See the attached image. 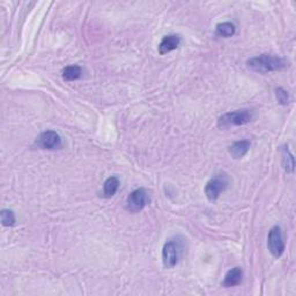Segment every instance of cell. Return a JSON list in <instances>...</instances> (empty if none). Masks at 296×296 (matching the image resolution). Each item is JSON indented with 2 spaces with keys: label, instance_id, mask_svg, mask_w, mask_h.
Listing matches in <instances>:
<instances>
[{
  "label": "cell",
  "instance_id": "2",
  "mask_svg": "<svg viewBox=\"0 0 296 296\" xmlns=\"http://www.w3.org/2000/svg\"><path fill=\"white\" fill-rule=\"evenodd\" d=\"M253 120V111L250 109H240V110L224 113L218 120V127L221 130L230 129L234 126H242L249 124Z\"/></svg>",
  "mask_w": 296,
  "mask_h": 296
},
{
  "label": "cell",
  "instance_id": "3",
  "mask_svg": "<svg viewBox=\"0 0 296 296\" xmlns=\"http://www.w3.org/2000/svg\"><path fill=\"white\" fill-rule=\"evenodd\" d=\"M229 184V177L226 172H219L207 182L205 186V194L209 202H215L222 192H225Z\"/></svg>",
  "mask_w": 296,
  "mask_h": 296
},
{
  "label": "cell",
  "instance_id": "4",
  "mask_svg": "<svg viewBox=\"0 0 296 296\" xmlns=\"http://www.w3.org/2000/svg\"><path fill=\"white\" fill-rule=\"evenodd\" d=\"M151 202L149 199V194L147 190L143 188L136 189L129 194V197L126 198V209L131 213H138L147 206Z\"/></svg>",
  "mask_w": 296,
  "mask_h": 296
},
{
  "label": "cell",
  "instance_id": "11",
  "mask_svg": "<svg viewBox=\"0 0 296 296\" xmlns=\"http://www.w3.org/2000/svg\"><path fill=\"white\" fill-rule=\"evenodd\" d=\"M120 189V180L116 176H111L104 181L103 183V197L111 198L116 194Z\"/></svg>",
  "mask_w": 296,
  "mask_h": 296
},
{
  "label": "cell",
  "instance_id": "14",
  "mask_svg": "<svg viewBox=\"0 0 296 296\" xmlns=\"http://www.w3.org/2000/svg\"><path fill=\"white\" fill-rule=\"evenodd\" d=\"M282 166H284L286 172H288V174H293L294 172L295 161L293 154L288 149V146H285L282 148Z\"/></svg>",
  "mask_w": 296,
  "mask_h": 296
},
{
  "label": "cell",
  "instance_id": "7",
  "mask_svg": "<svg viewBox=\"0 0 296 296\" xmlns=\"http://www.w3.org/2000/svg\"><path fill=\"white\" fill-rule=\"evenodd\" d=\"M181 248L175 241H168L162 248V263L166 268H172L179 264Z\"/></svg>",
  "mask_w": 296,
  "mask_h": 296
},
{
  "label": "cell",
  "instance_id": "6",
  "mask_svg": "<svg viewBox=\"0 0 296 296\" xmlns=\"http://www.w3.org/2000/svg\"><path fill=\"white\" fill-rule=\"evenodd\" d=\"M36 145L42 149H48V151H54L59 149L63 146L62 136L58 132L53 130H48L42 132L36 139Z\"/></svg>",
  "mask_w": 296,
  "mask_h": 296
},
{
  "label": "cell",
  "instance_id": "9",
  "mask_svg": "<svg viewBox=\"0 0 296 296\" xmlns=\"http://www.w3.org/2000/svg\"><path fill=\"white\" fill-rule=\"evenodd\" d=\"M243 280V270L241 267H234L226 273L222 281V287L231 288V287L239 286Z\"/></svg>",
  "mask_w": 296,
  "mask_h": 296
},
{
  "label": "cell",
  "instance_id": "12",
  "mask_svg": "<svg viewBox=\"0 0 296 296\" xmlns=\"http://www.w3.org/2000/svg\"><path fill=\"white\" fill-rule=\"evenodd\" d=\"M83 76V70L78 65H68L63 70V79L66 81H74Z\"/></svg>",
  "mask_w": 296,
  "mask_h": 296
},
{
  "label": "cell",
  "instance_id": "8",
  "mask_svg": "<svg viewBox=\"0 0 296 296\" xmlns=\"http://www.w3.org/2000/svg\"><path fill=\"white\" fill-rule=\"evenodd\" d=\"M181 38L179 35H167L161 40L160 44H159V53L160 54H167L171 51H174L177 48L180 47Z\"/></svg>",
  "mask_w": 296,
  "mask_h": 296
},
{
  "label": "cell",
  "instance_id": "10",
  "mask_svg": "<svg viewBox=\"0 0 296 296\" xmlns=\"http://www.w3.org/2000/svg\"><path fill=\"white\" fill-rule=\"evenodd\" d=\"M250 146H251V144H250L249 140H240L231 145L228 151L231 157L238 160V159H242L247 155L250 149Z\"/></svg>",
  "mask_w": 296,
  "mask_h": 296
},
{
  "label": "cell",
  "instance_id": "5",
  "mask_svg": "<svg viewBox=\"0 0 296 296\" xmlns=\"http://www.w3.org/2000/svg\"><path fill=\"white\" fill-rule=\"evenodd\" d=\"M267 248L273 257L279 258L285 252V241L279 226H274L267 236Z\"/></svg>",
  "mask_w": 296,
  "mask_h": 296
},
{
  "label": "cell",
  "instance_id": "13",
  "mask_svg": "<svg viewBox=\"0 0 296 296\" xmlns=\"http://www.w3.org/2000/svg\"><path fill=\"white\" fill-rule=\"evenodd\" d=\"M216 35L220 36V37H225L228 38L234 36L236 33V27L234 24H231L229 21L226 22H221L216 26Z\"/></svg>",
  "mask_w": 296,
  "mask_h": 296
},
{
  "label": "cell",
  "instance_id": "15",
  "mask_svg": "<svg viewBox=\"0 0 296 296\" xmlns=\"http://www.w3.org/2000/svg\"><path fill=\"white\" fill-rule=\"evenodd\" d=\"M0 220H2V225L4 227H12L15 225L16 218L14 212L11 209H3L0 213Z\"/></svg>",
  "mask_w": 296,
  "mask_h": 296
},
{
  "label": "cell",
  "instance_id": "1",
  "mask_svg": "<svg viewBox=\"0 0 296 296\" xmlns=\"http://www.w3.org/2000/svg\"><path fill=\"white\" fill-rule=\"evenodd\" d=\"M247 66L249 70L265 74V73L280 72L285 70L286 67H288V62H286L284 58L279 56H275V54L263 53L248 59Z\"/></svg>",
  "mask_w": 296,
  "mask_h": 296
},
{
  "label": "cell",
  "instance_id": "16",
  "mask_svg": "<svg viewBox=\"0 0 296 296\" xmlns=\"http://www.w3.org/2000/svg\"><path fill=\"white\" fill-rule=\"evenodd\" d=\"M275 96H277V100H278V102H279L280 104H282V106H287V104L289 103V94L288 92H287L286 89L284 88H275Z\"/></svg>",
  "mask_w": 296,
  "mask_h": 296
}]
</instances>
